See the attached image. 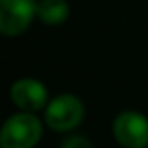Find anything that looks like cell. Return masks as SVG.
Listing matches in <instances>:
<instances>
[{"mask_svg":"<svg viewBox=\"0 0 148 148\" xmlns=\"http://www.w3.org/2000/svg\"><path fill=\"white\" fill-rule=\"evenodd\" d=\"M84 103L75 94H60L49 99L43 111V122L51 131L56 133H68L81 126L84 118Z\"/></svg>","mask_w":148,"mask_h":148,"instance_id":"obj_2","label":"cell"},{"mask_svg":"<svg viewBox=\"0 0 148 148\" xmlns=\"http://www.w3.org/2000/svg\"><path fill=\"white\" fill-rule=\"evenodd\" d=\"M69 17V4L66 0H38V19L43 25L56 26Z\"/></svg>","mask_w":148,"mask_h":148,"instance_id":"obj_6","label":"cell"},{"mask_svg":"<svg viewBox=\"0 0 148 148\" xmlns=\"http://www.w3.org/2000/svg\"><path fill=\"white\" fill-rule=\"evenodd\" d=\"M10 101L25 112L45 111L49 103V92L41 81L34 77H23L10 86Z\"/></svg>","mask_w":148,"mask_h":148,"instance_id":"obj_5","label":"cell"},{"mask_svg":"<svg viewBox=\"0 0 148 148\" xmlns=\"http://www.w3.org/2000/svg\"><path fill=\"white\" fill-rule=\"evenodd\" d=\"M112 137L122 148L148 146V116L139 111H124L112 120Z\"/></svg>","mask_w":148,"mask_h":148,"instance_id":"obj_4","label":"cell"},{"mask_svg":"<svg viewBox=\"0 0 148 148\" xmlns=\"http://www.w3.org/2000/svg\"><path fill=\"white\" fill-rule=\"evenodd\" d=\"M38 19V0H0V34L15 38L25 34Z\"/></svg>","mask_w":148,"mask_h":148,"instance_id":"obj_3","label":"cell"},{"mask_svg":"<svg viewBox=\"0 0 148 148\" xmlns=\"http://www.w3.org/2000/svg\"><path fill=\"white\" fill-rule=\"evenodd\" d=\"M60 148H94L90 139H86L84 135H71V137L64 139Z\"/></svg>","mask_w":148,"mask_h":148,"instance_id":"obj_7","label":"cell"},{"mask_svg":"<svg viewBox=\"0 0 148 148\" xmlns=\"http://www.w3.org/2000/svg\"><path fill=\"white\" fill-rule=\"evenodd\" d=\"M43 135V122L36 112L19 111L4 122L0 130V148H36Z\"/></svg>","mask_w":148,"mask_h":148,"instance_id":"obj_1","label":"cell"}]
</instances>
